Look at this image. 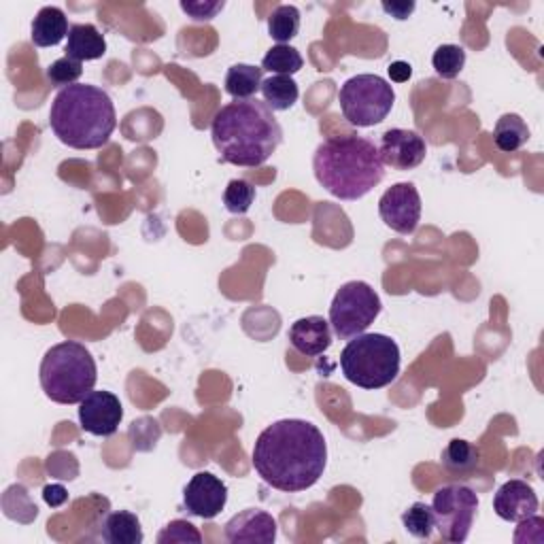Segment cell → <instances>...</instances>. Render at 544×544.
Masks as SVG:
<instances>
[{
	"instance_id": "24",
	"label": "cell",
	"mask_w": 544,
	"mask_h": 544,
	"mask_svg": "<svg viewBox=\"0 0 544 544\" xmlns=\"http://www.w3.org/2000/svg\"><path fill=\"white\" fill-rule=\"evenodd\" d=\"M304 66V60L300 51L292 45H275L268 49V54L262 60V71H268L272 75H285L292 77Z\"/></svg>"
},
{
	"instance_id": "5",
	"label": "cell",
	"mask_w": 544,
	"mask_h": 544,
	"mask_svg": "<svg viewBox=\"0 0 544 544\" xmlns=\"http://www.w3.org/2000/svg\"><path fill=\"white\" fill-rule=\"evenodd\" d=\"M39 379L51 402L79 404L94 391L98 370L88 349L75 340H64L45 353Z\"/></svg>"
},
{
	"instance_id": "15",
	"label": "cell",
	"mask_w": 544,
	"mask_h": 544,
	"mask_svg": "<svg viewBox=\"0 0 544 544\" xmlns=\"http://www.w3.org/2000/svg\"><path fill=\"white\" fill-rule=\"evenodd\" d=\"M226 538L232 544H272L277 540V521L264 510L249 508L226 523Z\"/></svg>"
},
{
	"instance_id": "25",
	"label": "cell",
	"mask_w": 544,
	"mask_h": 544,
	"mask_svg": "<svg viewBox=\"0 0 544 544\" xmlns=\"http://www.w3.org/2000/svg\"><path fill=\"white\" fill-rule=\"evenodd\" d=\"M300 11L294 5H281L268 17V34L279 45H287L298 37Z\"/></svg>"
},
{
	"instance_id": "14",
	"label": "cell",
	"mask_w": 544,
	"mask_h": 544,
	"mask_svg": "<svg viewBox=\"0 0 544 544\" xmlns=\"http://www.w3.org/2000/svg\"><path fill=\"white\" fill-rule=\"evenodd\" d=\"M493 510L504 521L525 523L538 513V496L525 481L513 479L498 489L493 498Z\"/></svg>"
},
{
	"instance_id": "27",
	"label": "cell",
	"mask_w": 544,
	"mask_h": 544,
	"mask_svg": "<svg viewBox=\"0 0 544 544\" xmlns=\"http://www.w3.org/2000/svg\"><path fill=\"white\" fill-rule=\"evenodd\" d=\"M432 66L438 77L442 79H455L459 73L464 71L466 66V51L459 45H440L434 56Z\"/></svg>"
},
{
	"instance_id": "30",
	"label": "cell",
	"mask_w": 544,
	"mask_h": 544,
	"mask_svg": "<svg viewBox=\"0 0 544 544\" xmlns=\"http://www.w3.org/2000/svg\"><path fill=\"white\" fill-rule=\"evenodd\" d=\"M160 544H183V542H194L200 544L202 542V534L198 532V527H194L190 521H170L164 530L158 536Z\"/></svg>"
},
{
	"instance_id": "34",
	"label": "cell",
	"mask_w": 544,
	"mask_h": 544,
	"mask_svg": "<svg viewBox=\"0 0 544 544\" xmlns=\"http://www.w3.org/2000/svg\"><path fill=\"white\" fill-rule=\"evenodd\" d=\"M385 13H389L391 17H396V20H408V15L415 11V3H383L381 5Z\"/></svg>"
},
{
	"instance_id": "2",
	"label": "cell",
	"mask_w": 544,
	"mask_h": 544,
	"mask_svg": "<svg viewBox=\"0 0 544 544\" xmlns=\"http://www.w3.org/2000/svg\"><path fill=\"white\" fill-rule=\"evenodd\" d=\"M211 136L221 162L255 168L279 149L283 130L266 102L249 98L221 107L213 117Z\"/></svg>"
},
{
	"instance_id": "9",
	"label": "cell",
	"mask_w": 544,
	"mask_h": 544,
	"mask_svg": "<svg viewBox=\"0 0 544 544\" xmlns=\"http://www.w3.org/2000/svg\"><path fill=\"white\" fill-rule=\"evenodd\" d=\"M432 510L442 540L464 542L479 510V496L466 485H445L434 493Z\"/></svg>"
},
{
	"instance_id": "19",
	"label": "cell",
	"mask_w": 544,
	"mask_h": 544,
	"mask_svg": "<svg viewBox=\"0 0 544 544\" xmlns=\"http://www.w3.org/2000/svg\"><path fill=\"white\" fill-rule=\"evenodd\" d=\"M102 540L109 544H141L143 542V527L139 517L128 510H115L100 527Z\"/></svg>"
},
{
	"instance_id": "28",
	"label": "cell",
	"mask_w": 544,
	"mask_h": 544,
	"mask_svg": "<svg viewBox=\"0 0 544 544\" xmlns=\"http://www.w3.org/2000/svg\"><path fill=\"white\" fill-rule=\"evenodd\" d=\"M255 200V187L245 179H232L224 192L226 209L234 215H245Z\"/></svg>"
},
{
	"instance_id": "16",
	"label": "cell",
	"mask_w": 544,
	"mask_h": 544,
	"mask_svg": "<svg viewBox=\"0 0 544 544\" xmlns=\"http://www.w3.org/2000/svg\"><path fill=\"white\" fill-rule=\"evenodd\" d=\"M289 343L306 357H319L326 353L332 345V330L330 321L319 315L302 317L292 328H289Z\"/></svg>"
},
{
	"instance_id": "21",
	"label": "cell",
	"mask_w": 544,
	"mask_h": 544,
	"mask_svg": "<svg viewBox=\"0 0 544 544\" xmlns=\"http://www.w3.org/2000/svg\"><path fill=\"white\" fill-rule=\"evenodd\" d=\"M527 141H530V128L523 122V117L517 113L502 115L496 128H493V143L504 153L519 151Z\"/></svg>"
},
{
	"instance_id": "11",
	"label": "cell",
	"mask_w": 544,
	"mask_h": 544,
	"mask_svg": "<svg viewBox=\"0 0 544 544\" xmlns=\"http://www.w3.org/2000/svg\"><path fill=\"white\" fill-rule=\"evenodd\" d=\"M124 419V406L111 391H92L79 402V423L92 436H113Z\"/></svg>"
},
{
	"instance_id": "10",
	"label": "cell",
	"mask_w": 544,
	"mask_h": 544,
	"mask_svg": "<svg viewBox=\"0 0 544 544\" xmlns=\"http://www.w3.org/2000/svg\"><path fill=\"white\" fill-rule=\"evenodd\" d=\"M385 226L398 234H413L421 221V196L413 183H396L379 200Z\"/></svg>"
},
{
	"instance_id": "12",
	"label": "cell",
	"mask_w": 544,
	"mask_h": 544,
	"mask_svg": "<svg viewBox=\"0 0 544 544\" xmlns=\"http://www.w3.org/2000/svg\"><path fill=\"white\" fill-rule=\"evenodd\" d=\"M228 502V487L211 472H196L183 491L187 513L200 519H215Z\"/></svg>"
},
{
	"instance_id": "1",
	"label": "cell",
	"mask_w": 544,
	"mask_h": 544,
	"mask_svg": "<svg viewBox=\"0 0 544 544\" xmlns=\"http://www.w3.org/2000/svg\"><path fill=\"white\" fill-rule=\"evenodd\" d=\"M251 459L264 483L296 493L311 489L321 479L328 464V445L311 421L283 419L258 436Z\"/></svg>"
},
{
	"instance_id": "26",
	"label": "cell",
	"mask_w": 544,
	"mask_h": 544,
	"mask_svg": "<svg viewBox=\"0 0 544 544\" xmlns=\"http://www.w3.org/2000/svg\"><path fill=\"white\" fill-rule=\"evenodd\" d=\"M402 523H404V530L415 536V538H421V540H430L432 534H434V527H436V519H434V510L432 506L423 504V502H415L411 508L406 510V513L402 515Z\"/></svg>"
},
{
	"instance_id": "29",
	"label": "cell",
	"mask_w": 544,
	"mask_h": 544,
	"mask_svg": "<svg viewBox=\"0 0 544 544\" xmlns=\"http://www.w3.org/2000/svg\"><path fill=\"white\" fill-rule=\"evenodd\" d=\"M47 79L51 81V85H54V88H68V85H75L79 81V77L83 75V66L81 62L73 60V58H60L56 62H51L47 66V71H45Z\"/></svg>"
},
{
	"instance_id": "18",
	"label": "cell",
	"mask_w": 544,
	"mask_h": 544,
	"mask_svg": "<svg viewBox=\"0 0 544 544\" xmlns=\"http://www.w3.org/2000/svg\"><path fill=\"white\" fill-rule=\"evenodd\" d=\"M68 20L60 7H43L32 22V43L37 47H56L68 39Z\"/></svg>"
},
{
	"instance_id": "33",
	"label": "cell",
	"mask_w": 544,
	"mask_h": 544,
	"mask_svg": "<svg viewBox=\"0 0 544 544\" xmlns=\"http://www.w3.org/2000/svg\"><path fill=\"white\" fill-rule=\"evenodd\" d=\"M43 500L51 506V508H58L62 506L66 500H68V493L62 485H45L43 489Z\"/></svg>"
},
{
	"instance_id": "3",
	"label": "cell",
	"mask_w": 544,
	"mask_h": 544,
	"mask_svg": "<svg viewBox=\"0 0 544 544\" xmlns=\"http://www.w3.org/2000/svg\"><path fill=\"white\" fill-rule=\"evenodd\" d=\"M319 185L338 200H360L385 177L379 147L357 134L323 141L313 158Z\"/></svg>"
},
{
	"instance_id": "8",
	"label": "cell",
	"mask_w": 544,
	"mask_h": 544,
	"mask_svg": "<svg viewBox=\"0 0 544 544\" xmlns=\"http://www.w3.org/2000/svg\"><path fill=\"white\" fill-rule=\"evenodd\" d=\"M381 298L364 281H349L338 289L330 306V326L340 340L364 334L381 315Z\"/></svg>"
},
{
	"instance_id": "20",
	"label": "cell",
	"mask_w": 544,
	"mask_h": 544,
	"mask_svg": "<svg viewBox=\"0 0 544 544\" xmlns=\"http://www.w3.org/2000/svg\"><path fill=\"white\" fill-rule=\"evenodd\" d=\"M262 68L251 64H234L226 73V92L234 100H249L262 88Z\"/></svg>"
},
{
	"instance_id": "4",
	"label": "cell",
	"mask_w": 544,
	"mask_h": 544,
	"mask_svg": "<svg viewBox=\"0 0 544 544\" xmlns=\"http://www.w3.org/2000/svg\"><path fill=\"white\" fill-rule=\"evenodd\" d=\"M49 126L66 147L83 151L105 147L117 128L113 100L96 85H68L51 102Z\"/></svg>"
},
{
	"instance_id": "23",
	"label": "cell",
	"mask_w": 544,
	"mask_h": 544,
	"mask_svg": "<svg viewBox=\"0 0 544 544\" xmlns=\"http://www.w3.org/2000/svg\"><path fill=\"white\" fill-rule=\"evenodd\" d=\"M442 466L453 474H470L481 464V451L476 449L472 442L453 438L442 451Z\"/></svg>"
},
{
	"instance_id": "6",
	"label": "cell",
	"mask_w": 544,
	"mask_h": 544,
	"mask_svg": "<svg viewBox=\"0 0 544 544\" xmlns=\"http://www.w3.org/2000/svg\"><path fill=\"white\" fill-rule=\"evenodd\" d=\"M347 381L362 389H383L400 374V347L385 334H360L340 353Z\"/></svg>"
},
{
	"instance_id": "22",
	"label": "cell",
	"mask_w": 544,
	"mask_h": 544,
	"mask_svg": "<svg viewBox=\"0 0 544 544\" xmlns=\"http://www.w3.org/2000/svg\"><path fill=\"white\" fill-rule=\"evenodd\" d=\"M260 90H262L264 102L272 111H289L296 105L300 96L298 83L292 77H285V75H272L264 79Z\"/></svg>"
},
{
	"instance_id": "17",
	"label": "cell",
	"mask_w": 544,
	"mask_h": 544,
	"mask_svg": "<svg viewBox=\"0 0 544 544\" xmlns=\"http://www.w3.org/2000/svg\"><path fill=\"white\" fill-rule=\"evenodd\" d=\"M107 54V41L94 24H75L68 30L66 56L77 62L98 60Z\"/></svg>"
},
{
	"instance_id": "13",
	"label": "cell",
	"mask_w": 544,
	"mask_h": 544,
	"mask_svg": "<svg viewBox=\"0 0 544 544\" xmlns=\"http://www.w3.org/2000/svg\"><path fill=\"white\" fill-rule=\"evenodd\" d=\"M379 153L385 166H391L394 170H413L425 160L428 147L415 130L389 128L381 136Z\"/></svg>"
},
{
	"instance_id": "32",
	"label": "cell",
	"mask_w": 544,
	"mask_h": 544,
	"mask_svg": "<svg viewBox=\"0 0 544 544\" xmlns=\"http://www.w3.org/2000/svg\"><path fill=\"white\" fill-rule=\"evenodd\" d=\"M387 73H389L391 81H396V83H406L408 79L413 77V66L408 64V62L398 60V62H391V64L387 66Z\"/></svg>"
},
{
	"instance_id": "7",
	"label": "cell",
	"mask_w": 544,
	"mask_h": 544,
	"mask_svg": "<svg viewBox=\"0 0 544 544\" xmlns=\"http://www.w3.org/2000/svg\"><path fill=\"white\" fill-rule=\"evenodd\" d=\"M338 102L351 126L370 128L381 124L394 109L396 92L379 75H355L340 88Z\"/></svg>"
},
{
	"instance_id": "31",
	"label": "cell",
	"mask_w": 544,
	"mask_h": 544,
	"mask_svg": "<svg viewBox=\"0 0 544 544\" xmlns=\"http://www.w3.org/2000/svg\"><path fill=\"white\" fill-rule=\"evenodd\" d=\"M226 3L224 0H183L181 3V9L192 17L194 22H211L213 17H217V13L224 11Z\"/></svg>"
}]
</instances>
